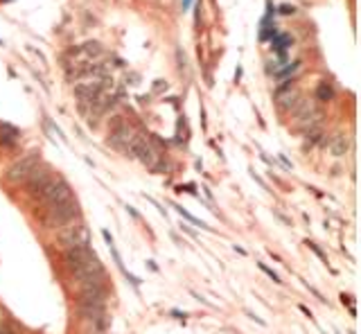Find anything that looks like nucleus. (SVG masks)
<instances>
[{
	"mask_svg": "<svg viewBox=\"0 0 361 334\" xmlns=\"http://www.w3.org/2000/svg\"><path fill=\"white\" fill-rule=\"evenodd\" d=\"M38 199L45 203L47 208H55V206H61V203L70 201L72 199V190L70 185L64 181V178H52L41 192H38Z\"/></svg>",
	"mask_w": 361,
	"mask_h": 334,
	"instance_id": "f257e3e1",
	"label": "nucleus"
},
{
	"mask_svg": "<svg viewBox=\"0 0 361 334\" xmlns=\"http://www.w3.org/2000/svg\"><path fill=\"white\" fill-rule=\"evenodd\" d=\"M75 217H79V206L77 201H66L61 206H55L43 215V221H45L47 228H61V226H68Z\"/></svg>",
	"mask_w": 361,
	"mask_h": 334,
	"instance_id": "f03ea898",
	"label": "nucleus"
},
{
	"mask_svg": "<svg viewBox=\"0 0 361 334\" xmlns=\"http://www.w3.org/2000/svg\"><path fill=\"white\" fill-rule=\"evenodd\" d=\"M38 161H41V154H30V156L16 161L12 167L7 169V181L9 183H23L30 178V174L38 167Z\"/></svg>",
	"mask_w": 361,
	"mask_h": 334,
	"instance_id": "7ed1b4c3",
	"label": "nucleus"
},
{
	"mask_svg": "<svg viewBox=\"0 0 361 334\" xmlns=\"http://www.w3.org/2000/svg\"><path fill=\"white\" fill-rule=\"evenodd\" d=\"M59 240L66 249H72V246H90V230H88V226H84V224H72L68 228L61 230Z\"/></svg>",
	"mask_w": 361,
	"mask_h": 334,
	"instance_id": "20e7f679",
	"label": "nucleus"
},
{
	"mask_svg": "<svg viewBox=\"0 0 361 334\" xmlns=\"http://www.w3.org/2000/svg\"><path fill=\"white\" fill-rule=\"evenodd\" d=\"M93 258H97V255H95V251L90 249V246H72V249H66V253H64L66 267H68L70 271L79 269L81 264L93 260Z\"/></svg>",
	"mask_w": 361,
	"mask_h": 334,
	"instance_id": "39448f33",
	"label": "nucleus"
},
{
	"mask_svg": "<svg viewBox=\"0 0 361 334\" xmlns=\"http://www.w3.org/2000/svg\"><path fill=\"white\" fill-rule=\"evenodd\" d=\"M52 181V172L47 167H41V169H34V172L30 174V178H27V192H30V195H38V192L43 190V187L47 185V183Z\"/></svg>",
	"mask_w": 361,
	"mask_h": 334,
	"instance_id": "423d86ee",
	"label": "nucleus"
},
{
	"mask_svg": "<svg viewBox=\"0 0 361 334\" xmlns=\"http://www.w3.org/2000/svg\"><path fill=\"white\" fill-rule=\"evenodd\" d=\"M133 133H136V131H133V129H129L127 124H120V127L109 135V145H111V147H115V149H120V152L127 154L129 142H131Z\"/></svg>",
	"mask_w": 361,
	"mask_h": 334,
	"instance_id": "0eeeda50",
	"label": "nucleus"
},
{
	"mask_svg": "<svg viewBox=\"0 0 361 334\" xmlns=\"http://www.w3.org/2000/svg\"><path fill=\"white\" fill-rule=\"evenodd\" d=\"M75 273V280H86V278H104V264L99 262L97 258L84 262L79 269L72 271Z\"/></svg>",
	"mask_w": 361,
	"mask_h": 334,
	"instance_id": "6e6552de",
	"label": "nucleus"
},
{
	"mask_svg": "<svg viewBox=\"0 0 361 334\" xmlns=\"http://www.w3.org/2000/svg\"><path fill=\"white\" fill-rule=\"evenodd\" d=\"M350 147H352V138L348 133H336L330 142V152L334 156H345L350 152Z\"/></svg>",
	"mask_w": 361,
	"mask_h": 334,
	"instance_id": "1a4fd4ad",
	"label": "nucleus"
},
{
	"mask_svg": "<svg viewBox=\"0 0 361 334\" xmlns=\"http://www.w3.org/2000/svg\"><path fill=\"white\" fill-rule=\"evenodd\" d=\"M18 138H21V131H18L16 127H12V124H7V122L0 124V145H3V147H14V145L18 142Z\"/></svg>",
	"mask_w": 361,
	"mask_h": 334,
	"instance_id": "9d476101",
	"label": "nucleus"
},
{
	"mask_svg": "<svg viewBox=\"0 0 361 334\" xmlns=\"http://www.w3.org/2000/svg\"><path fill=\"white\" fill-rule=\"evenodd\" d=\"M293 43V38L289 34H276L273 36V50L280 55V59H285V50Z\"/></svg>",
	"mask_w": 361,
	"mask_h": 334,
	"instance_id": "9b49d317",
	"label": "nucleus"
},
{
	"mask_svg": "<svg viewBox=\"0 0 361 334\" xmlns=\"http://www.w3.org/2000/svg\"><path fill=\"white\" fill-rule=\"evenodd\" d=\"M276 98H278V102H280V109H293V106L298 104V98H300V95H298V90H291L289 88V93L285 95V93H276Z\"/></svg>",
	"mask_w": 361,
	"mask_h": 334,
	"instance_id": "f8f14e48",
	"label": "nucleus"
},
{
	"mask_svg": "<svg viewBox=\"0 0 361 334\" xmlns=\"http://www.w3.org/2000/svg\"><path fill=\"white\" fill-rule=\"evenodd\" d=\"M316 98H319L321 102H330L332 98H334V90H332V86L327 84V81H323V84L319 86V90H316Z\"/></svg>",
	"mask_w": 361,
	"mask_h": 334,
	"instance_id": "ddd939ff",
	"label": "nucleus"
},
{
	"mask_svg": "<svg viewBox=\"0 0 361 334\" xmlns=\"http://www.w3.org/2000/svg\"><path fill=\"white\" fill-rule=\"evenodd\" d=\"M174 208H176V210H179V215H181V217H185V219L190 221V224H194V226H201V228H208V226H205V224H203V221H201V219H196V217H192L190 212L185 210V208H181V206H174ZM208 230H210V228H208Z\"/></svg>",
	"mask_w": 361,
	"mask_h": 334,
	"instance_id": "4468645a",
	"label": "nucleus"
},
{
	"mask_svg": "<svg viewBox=\"0 0 361 334\" xmlns=\"http://www.w3.org/2000/svg\"><path fill=\"white\" fill-rule=\"evenodd\" d=\"M257 267H260V271H264V273H267L269 278H271V280H273V282H276V284H282L280 275H278V273H276V271H273V269H269L267 264H262V262H257Z\"/></svg>",
	"mask_w": 361,
	"mask_h": 334,
	"instance_id": "2eb2a0df",
	"label": "nucleus"
},
{
	"mask_svg": "<svg viewBox=\"0 0 361 334\" xmlns=\"http://www.w3.org/2000/svg\"><path fill=\"white\" fill-rule=\"evenodd\" d=\"M321 138V131L319 129H312V133H307V147H312V145H316Z\"/></svg>",
	"mask_w": 361,
	"mask_h": 334,
	"instance_id": "dca6fc26",
	"label": "nucleus"
},
{
	"mask_svg": "<svg viewBox=\"0 0 361 334\" xmlns=\"http://www.w3.org/2000/svg\"><path fill=\"white\" fill-rule=\"evenodd\" d=\"M307 246H310V249H312V251H314V253H316V255H319V258H321V260H323V262H327V255H325V253H323V251H321V249H319V246H316V244H314V242H307Z\"/></svg>",
	"mask_w": 361,
	"mask_h": 334,
	"instance_id": "f3484780",
	"label": "nucleus"
},
{
	"mask_svg": "<svg viewBox=\"0 0 361 334\" xmlns=\"http://www.w3.org/2000/svg\"><path fill=\"white\" fill-rule=\"evenodd\" d=\"M296 12V7H293V5H282L280 7V14H285V16H289V14H293Z\"/></svg>",
	"mask_w": 361,
	"mask_h": 334,
	"instance_id": "a211bd4d",
	"label": "nucleus"
},
{
	"mask_svg": "<svg viewBox=\"0 0 361 334\" xmlns=\"http://www.w3.org/2000/svg\"><path fill=\"white\" fill-rule=\"evenodd\" d=\"M0 334H14V330L9 325H3V327H0Z\"/></svg>",
	"mask_w": 361,
	"mask_h": 334,
	"instance_id": "6ab92c4d",
	"label": "nucleus"
},
{
	"mask_svg": "<svg viewBox=\"0 0 361 334\" xmlns=\"http://www.w3.org/2000/svg\"><path fill=\"white\" fill-rule=\"evenodd\" d=\"M190 3H192V0H183V9H187V7H190Z\"/></svg>",
	"mask_w": 361,
	"mask_h": 334,
	"instance_id": "aec40b11",
	"label": "nucleus"
}]
</instances>
